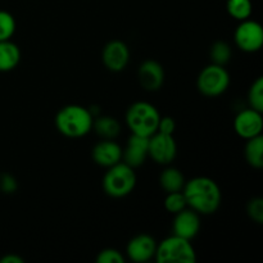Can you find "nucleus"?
Listing matches in <instances>:
<instances>
[{"mask_svg": "<svg viewBox=\"0 0 263 263\" xmlns=\"http://www.w3.org/2000/svg\"><path fill=\"white\" fill-rule=\"evenodd\" d=\"M182 193L190 210L199 215H212L220 208L222 195L215 180L198 176L185 182Z\"/></svg>", "mask_w": 263, "mask_h": 263, "instance_id": "1", "label": "nucleus"}, {"mask_svg": "<svg viewBox=\"0 0 263 263\" xmlns=\"http://www.w3.org/2000/svg\"><path fill=\"white\" fill-rule=\"evenodd\" d=\"M92 121L91 110L82 105L71 104L57 113L55 127L67 138H82L92 130Z\"/></svg>", "mask_w": 263, "mask_h": 263, "instance_id": "2", "label": "nucleus"}, {"mask_svg": "<svg viewBox=\"0 0 263 263\" xmlns=\"http://www.w3.org/2000/svg\"><path fill=\"white\" fill-rule=\"evenodd\" d=\"M161 120L158 109L148 102H136L126 112V123L135 135L151 138L158 130Z\"/></svg>", "mask_w": 263, "mask_h": 263, "instance_id": "3", "label": "nucleus"}, {"mask_svg": "<svg viewBox=\"0 0 263 263\" xmlns=\"http://www.w3.org/2000/svg\"><path fill=\"white\" fill-rule=\"evenodd\" d=\"M136 185L134 168L125 162H118L108 167L103 177V190L112 198H123L130 194Z\"/></svg>", "mask_w": 263, "mask_h": 263, "instance_id": "4", "label": "nucleus"}, {"mask_svg": "<svg viewBox=\"0 0 263 263\" xmlns=\"http://www.w3.org/2000/svg\"><path fill=\"white\" fill-rule=\"evenodd\" d=\"M154 258L158 263H195L197 253L190 240L174 234L157 244Z\"/></svg>", "mask_w": 263, "mask_h": 263, "instance_id": "5", "label": "nucleus"}, {"mask_svg": "<svg viewBox=\"0 0 263 263\" xmlns=\"http://www.w3.org/2000/svg\"><path fill=\"white\" fill-rule=\"evenodd\" d=\"M230 76L223 66L210 64L200 71L197 80V87L203 95L210 98L218 97L228 90Z\"/></svg>", "mask_w": 263, "mask_h": 263, "instance_id": "6", "label": "nucleus"}, {"mask_svg": "<svg viewBox=\"0 0 263 263\" xmlns=\"http://www.w3.org/2000/svg\"><path fill=\"white\" fill-rule=\"evenodd\" d=\"M236 46L247 53L258 51L263 45V27L252 20L240 21L234 35Z\"/></svg>", "mask_w": 263, "mask_h": 263, "instance_id": "7", "label": "nucleus"}, {"mask_svg": "<svg viewBox=\"0 0 263 263\" xmlns=\"http://www.w3.org/2000/svg\"><path fill=\"white\" fill-rule=\"evenodd\" d=\"M177 154V145L174 135L163 134L157 131L149 138L148 156L156 163L167 166L175 159Z\"/></svg>", "mask_w": 263, "mask_h": 263, "instance_id": "8", "label": "nucleus"}, {"mask_svg": "<svg viewBox=\"0 0 263 263\" xmlns=\"http://www.w3.org/2000/svg\"><path fill=\"white\" fill-rule=\"evenodd\" d=\"M234 128L235 133L246 140L261 135L263 128L262 112H258L253 108L241 110L234 120Z\"/></svg>", "mask_w": 263, "mask_h": 263, "instance_id": "9", "label": "nucleus"}, {"mask_svg": "<svg viewBox=\"0 0 263 263\" xmlns=\"http://www.w3.org/2000/svg\"><path fill=\"white\" fill-rule=\"evenodd\" d=\"M103 63L110 72H121L130 62V49L123 41H109L103 49Z\"/></svg>", "mask_w": 263, "mask_h": 263, "instance_id": "10", "label": "nucleus"}, {"mask_svg": "<svg viewBox=\"0 0 263 263\" xmlns=\"http://www.w3.org/2000/svg\"><path fill=\"white\" fill-rule=\"evenodd\" d=\"M157 243L153 236L148 234H140L136 235L128 241L126 247V253L128 258L134 262H148L154 258L156 254Z\"/></svg>", "mask_w": 263, "mask_h": 263, "instance_id": "11", "label": "nucleus"}, {"mask_svg": "<svg viewBox=\"0 0 263 263\" xmlns=\"http://www.w3.org/2000/svg\"><path fill=\"white\" fill-rule=\"evenodd\" d=\"M174 234L181 238L192 240L198 235L200 230L199 213L193 210H182L175 215L174 220Z\"/></svg>", "mask_w": 263, "mask_h": 263, "instance_id": "12", "label": "nucleus"}, {"mask_svg": "<svg viewBox=\"0 0 263 263\" xmlns=\"http://www.w3.org/2000/svg\"><path fill=\"white\" fill-rule=\"evenodd\" d=\"M139 82L146 91H157L163 86L164 69L157 61H145L139 67Z\"/></svg>", "mask_w": 263, "mask_h": 263, "instance_id": "13", "label": "nucleus"}, {"mask_svg": "<svg viewBox=\"0 0 263 263\" xmlns=\"http://www.w3.org/2000/svg\"><path fill=\"white\" fill-rule=\"evenodd\" d=\"M149 149V138L140 135H133L128 138L127 145L122 151V158L125 159V163L131 166L133 168L141 166L148 158Z\"/></svg>", "mask_w": 263, "mask_h": 263, "instance_id": "14", "label": "nucleus"}, {"mask_svg": "<svg viewBox=\"0 0 263 263\" xmlns=\"http://www.w3.org/2000/svg\"><path fill=\"white\" fill-rule=\"evenodd\" d=\"M92 159L102 167H110L122 159V148L115 140L104 139L92 149Z\"/></svg>", "mask_w": 263, "mask_h": 263, "instance_id": "15", "label": "nucleus"}, {"mask_svg": "<svg viewBox=\"0 0 263 263\" xmlns=\"http://www.w3.org/2000/svg\"><path fill=\"white\" fill-rule=\"evenodd\" d=\"M21 50L10 40L0 41V72H9L18 66Z\"/></svg>", "mask_w": 263, "mask_h": 263, "instance_id": "16", "label": "nucleus"}, {"mask_svg": "<svg viewBox=\"0 0 263 263\" xmlns=\"http://www.w3.org/2000/svg\"><path fill=\"white\" fill-rule=\"evenodd\" d=\"M159 184L166 193L181 192L185 185V177L180 170L168 167L159 176Z\"/></svg>", "mask_w": 263, "mask_h": 263, "instance_id": "17", "label": "nucleus"}, {"mask_svg": "<svg viewBox=\"0 0 263 263\" xmlns=\"http://www.w3.org/2000/svg\"><path fill=\"white\" fill-rule=\"evenodd\" d=\"M92 128L100 138L109 139V140H115L121 131L120 122L109 116L98 117L97 120L92 121Z\"/></svg>", "mask_w": 263, "mask_h": 263, "instance_id": "18", "label": "nucleus"}, {"mask_svg": "<svg viewBox=\"0 0 263 263\" xmlns=\"http://www.w3.org/2000/svg\"><path fill=\"white\" fill-rule=\"evenodd\" d=\"M246 159L253 168L263 167V138L262 135L248 139L246 145Z\"/></svg>", "mask_w": 263, "mask_h": 263, "instance_id": "19", "label": "nucleus"}, {"mask_svg": "<svg viewBox=\"0 0 263 263\" xmlns=\"http://www.w3.org/2000/svg\"><path fill=\"white\" fill-rule=\"evenodd\" d=\"M226 9L233 18L238 21H244L251 17L253 5H252L251 0H228Z\"/></svg>", "mask_w": 263, "mask_h": 263, "instance_id": "20", "label": "nucleus"}, {"mask_svg": "<svg viewBox=\"0 0 263 263\" xmlns=\"http://www.w3.org/2000/svg\"><path fill=\"white\" fill-rule=\"evenodd\" d=\"M210 57L213 64L225 66L226 63H229L231 58V46L226 41H216L211 46Z\"/></svg>", "mask_w": 263, "mask_h": 263, "instance_id": "21", "label": "nucleus"}, {"mask_svg": "<svg viewBox=\"0 0 263 263\" xmlns=\"http://www.w3.org/2000/svg\"><path fill=\"white\" fill-rule=\"evenodd\" d=\"M248 102L251 108L263 112V77H258L252 84L248 91Z\"/></svg>", "mask_w": 263, "mask_h": 263, "instance_id": "22", "label": "nucleus"}, {"mask_svg": "<svg viewBox=\"0 0 263 263\" xmlns=\"http://www.w3.org/2000/svg\"><path fill=\"white\" fill-rule=\"evenodd\" d=\"M187 207L186 199H185L184 193L181 192H174V193H167V197L164 199V208L167 212L176 215L180 211L185 210Z\"/></svg>", "mask_w": 263, "mask_h": 263, "instance_id": "23", "label": "nucleus"}, {"mask_svg": "<svg viewBox=\"0 0 263 263\" xmlns=\"http://www.w3.org/2000/svg\"><path fill=\"white\" fill-rule=\"evenodd\" d=\"M15 32V20L7 10H0V41L10 40Z\"/></svg>", "mask_w": 263, "mask_h": 263, "instance_id": "24", "label": "nucleus"}, {"mask_svg": "<svg viewBox=\"0 0 263 263\" xmlns=\"http://www.w3.org/2000/svg\"><path fill=\"white\" fill-rule=\"evenodd\" d=\"M125 257L117 249L107 248L103 249L97 257L98 263H125Z\"/></svg>", "mask_w": 263, "mask_h": 263, "instance_id": "25", "label": "nucleus"}, {"mask_svg": "<svg viewBox=\"0 0 263 263\" xmlns=\"http://www.w3.org/2000/svg\"><path fill=\"white\" fill-rule=\"evenodd\" d=\"M247 212H248L249 217H251L254 222L262 223L263 222V199L262 198H253V199L248 203Z\"/></svg>", "mask_w": 263, "mask_h": 263, "instance_id": "26", "label": "nucleus"}, {"mask_svg": "<svg viewBox=\"0 0 263 263\" xmlns=\"http://www.w3.org/2000/svg\"><path fill=\"white\" fill-rule=\"evenodd\" d=\"M17 186L18 185L14 177L10 176V175L8 174L2 175V177H0V189H2L3 192L10 194V193H14L15 190H17Z\"/></svg>", "mask_w": 263, "mask_h": 263, "instance_id": "27", "label": "nucleus"}, {"mask_svg": "<svg viewBox=\"0 0 263 263\" xmlns=\"http://www.w3.org/2000/svg\"><path fill=\"white\" fill-rule=\"evenodd\" d=\"M175 128H176V123H175V120L171 117H161L158 123V130L159 133L168 134V135H174Z\"/></svg>", "mask_w": 263, "mask_h": 263, "instance_id": "28", "label": "nucleus"}, {"mask_svg": "<svg viewBox=\"0 0 263 263\" xmlns=\"http://www.w3.org/2000/svg\"><path fill=\"white\" fill-rule=\"evenodd\" d=\"M23 258H21L17 254H7V256L0 258V263H23Z\"/></svg>", "mask_w": 263, "mask_h": 263, "instance_id": "29", "label": "nucleus"}]
</instances>
